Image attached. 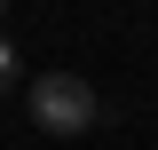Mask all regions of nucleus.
Here are the masks:
<instances>
[{
	"label": "nucleus",
	"instance_id": "1",
	"mask_svg": "<svg viewBox=\"0 0 158 150\" xmlns=\"http://www.w3.org/2000/svg\"><path fill=\"white\" fill-rule=\"evenodd\" d=\"M24 103H32V127H40V134H63V142H71V134H87V127L103 119L95 87H87L79 71H40L32 87H24Z\"/></svg>",
	"mask_w": 158,
	"mask_h": 150
},
{
	"label": "nucleus",
	"instance_id": "2",
	"mask_svg": "<svg viewBox=\"0 0 158 150\" xmlns=\"http://www.w3.org/2000/svg\"><path fill=\"white\" fill-rule=\"evenodd\" d=\"M16 87V48H8V40H0V95Z\"/></svg>",
	"mask_w": 158,
	"mask_h": 150
},
{
	"label": "nucleus",
	"instance_id": "3",
	"mask_svg": "<svg viewBox=\"0 0 158 150\" xmlns=\"http://www.w3.org/2000/svg\"><path fill=\"white\" fill-rule=\"evenodd\" d=\"M0 16H8V0H0Z\"/></svg>",
	"mask_w": 158,
	"mask_h": 150
}]
</instances>
